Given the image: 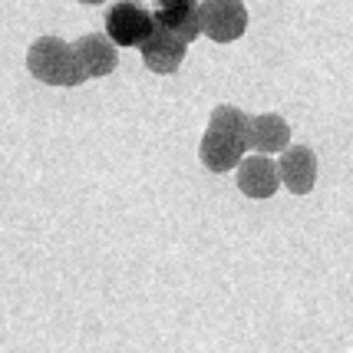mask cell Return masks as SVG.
I'll return each mask as SVG.
<instances>
[{
  "label": "cell",
  "instance_id": "1",
  "mask_svg": "<svg viewBox=\"0 0 353 353\" xmlns=\"http://www.w3.org/2000/svg\"><path fill=\"white\" fill-rule=\"evenodd\" d=\"M248 123H251V116L231 103H221L212 109L205 136L199 142L201 165L215 175L238 169L241 159L248 155Z\"/></svg>",
  "mask_w": 353,
  "mask_h": 353
},
{
  "label": "cell",
  "instance_id": "2",
  "mask_svg": "<svg viewBox=\"0 0 353 353\" xmlns=\"http://www.w3.org/2000/svg\"><path fill=\"white\" fill-rule=\"evenodd\" d=\"M27 70L33 79H40L46 86H79L86 83L83 70L77 63L73 43H66L63 37H37L27 50Z\"/></svg>",
  "mask_w": 353,
  "mask_h": 353
},
{
  "label": "cell",
  "instance_id": "3",
  "mask_svg": "<svg viewBox=\"0 0 353 353\" xmlns=\"http://www.w3.org/2000/svg\"><path fill=\"white\" fill-rule=\"evenodd\" d=\"M106 37L112 40V43L119 46H142L149 37H152V30L159 27L152 17V7H145L142 0H116L112 7H106Z\"/></svg>",
  "mask_w": 353,
  "mask_h": 353
},
{
  "label": "cell",
  "instance_id": "4",
  "mask_svg": "<svg viewBox=\"0 0 353 353\" xmlns=\"http://www.w3.org/2000/svg\"><path fill=\"white\" fill-rule=\"evenodd\" d=\"M201 37L215 43H234L248 30V7L245 0H201L199 7Z\"/></svg>",
  "mask_w": 353,
  "mask_h": 353
},
{
  "label": "cell",
  "instance_id": "5",
  "mask_svg": "<svg viewBox=\"0 0 353 353\" xmlns=\"http://www.w3.org/2000/svg\"><path fill=\"white\" fill-rule=\"evenodd\" d=\"M234 182H238V192L248 195L254 201L271 199L277 188H281V172H277V162L271 155H245L241 165L234 169Z\"/></svg>",
  "mask_w": 353,
  "mask_h": 353
},
{
  "label": "cell",
  "instance_id": "6",
  "mask_svg": "<svg viewBox=\"0 0 353 353\" xmlns=\"http://www.w3.org/2000/svg\"><path fill=\"white\" fill-rule=\"evenodd\" d=\"M277 172L291 195H310L317 185V155L310 145H288L277 155Z\"/></svg>",
  "mask_w": 353,
  "mask_h": 353
},
{
  "label": "cell",
  "instance_id": "7",
  "mask_svg": "<svg viewBox=\"0 0 353 353\" xmlns=\"http://www.w3.org/2000/svg\"><path fill=\"white\" fill-rule=\"evenodd\" d=\"M73 53H77V63L86 79L109 77L119 63V46L106 33H83L79 40H73Z\"/></svg>",
  "mask_w": 353,
  "mask_h": 353
},
{
  "label": "cell",
  "instance_id": "8",
  "mask_svg": "<svg viewBox=\"0 0 353 353\" xmlns=\"http://www.w3.org/2000/svg\"><path fill=\"white\" fill-rule=\"evenodd\" d=\"M139 53H142V60H145V66H149L152 73H159V77H172V73H179V66L185 63L188 43H185L182 37L169 33L165 27H155L152 37L139 46Z\"/></svg>",
  "mask_w": 353,
  "mask_h": 353
},
{
  "label": "cell",
  "instance_id": "9",
  "mask_svg": "<svg viewBox=\"0 0 353 353\" xmlns=\"http://www.w3.org/2000/svg\"><path fill=\"white\" fill-rule=\"evenodd\" d=\"M199 7L201 0H152V17L159 27H165L169 33L182 37L185 43H192L201 37Z\"/></svg>",
  "mask_w": 353,
  "mask_h": 353
},
{
  "label": "cell",
  "instance_id": "10",
  "mask_svg": "<svg viewBox=\"0 0 353 353\" xmlns=\"http://www.w3.org/2000/svg\"><path fill=\"white\" fill-rule=\"evenodd\" d=\"M291 145V125L284 116L277 112H261V116H251L248 123V149L261 155H281Z\"/></svg>",
  "mask_w": 353,
  "mask_h": 353
},
{
  "label": "cell",
  "instance_id": "11",
  "mask_svg": "<svg viewBox=\"0 0 353 353\" xmlns=\"http://www.w3.org/2000/svg\"><path fill=\"white\" fill-rule=\"evenodd\" d=\"M79 3H106V0H79Z\"/></svg>",
  "mask_w": 353,
  "mask_h": 353
}]
</instances>
